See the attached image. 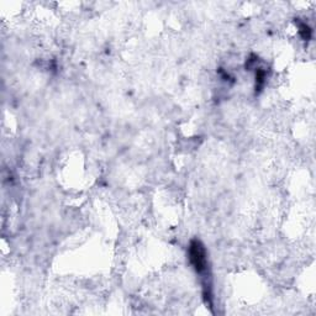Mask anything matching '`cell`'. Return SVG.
Instances as JSON below:
<instances>
[{
	"label": "cell",
	"mask_w": 316,
	"mask_h": 316,
	"mask_svg": "<svg viewBox=\"0 0 316 316\" xmlns=\"http://www.w3.org/2000/svg\"><path fill=\"white\" fill-rule=\"evenodd\" d=\"M189 259L194 270L199 274H204L208 271V253L199 240H193L189 246Z\"/></svg>",
	"instance_id": "obj_1"
},
{
	"label": "cell",
	"mask_w": 316,
	"mask_h": 316,
	"mask_svg": "<svg viewBox=\"0 0 316 316\" xmlns=\"http://www.w3.org/2000/svg\"><path fill=\"white\" fill-rule=\"evenodd\" d=\"M299 29H300V35L302 36V39H305V40L310 39L311 30H310V28L306 25V24H300Z\"/></svg>",
	"instance_id": "obj_2"
}]
</instances>
